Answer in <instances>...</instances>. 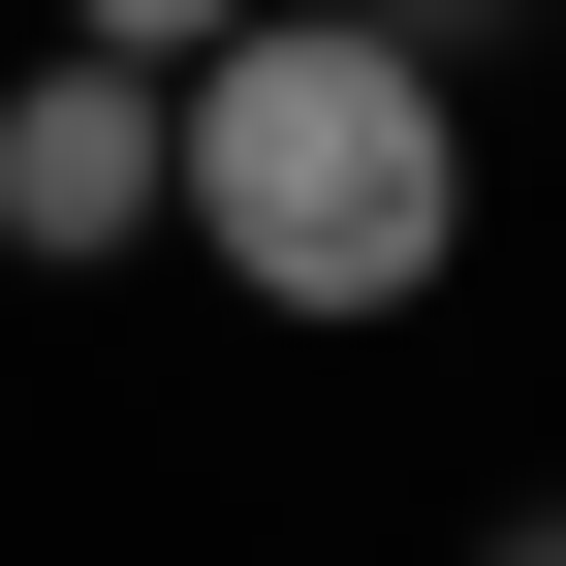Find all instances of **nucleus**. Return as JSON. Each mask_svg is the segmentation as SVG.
<instances>
[{"mask_svg":"<svg viewBox=\"0 0 566 566\" xmlns=\"http://www.w3.org/2000/svg\"><path fill=\"white\" fill-rule=\"evenodd\" d=\"M252 0H63V63H126V95H158V63H221Z\"/></svg>","mask_w":566,"mask_h":566,"instance_id":"7ed1b4c3","label":"nucleus"},{"mask_svg":"<svg viewBox=\"0 0 566 566\" xmlns=\"http://www.w3.org/2000/svg\"><path fill=\"white\" fill-rule=\"evenodd\" d=\"M504 566H566V504H535V535H504Z\"/></svg>","mask_w":566,"mask_h":566,"instance_id":"20e7f679","label":"nucleus"},{"mask_svg":"<svg viewBox=\"0 0 566 566\" xmlns=\"http://www.w3.org/2000/svg\"><path fill=\"white\" fill-rule=\"evenodd\" d=\"M158 252H221L252 315H441L472 283V95L346 0H252L221 63H158Z\"/></svg>","mask_w":566,"mask_h":566,"instance_id":"f257e3e1","label":"nucleus"},{"mask_svg":"<svg viewBox=\"0 0 566 566\" xmlns=\"http://www.w3.org/2000/svg\"><path fill=\"white\" fill-rule=\"evenodd\" d=\"M0 252L32 283L158 252V95H126V63H0Z\"/></svg>","mask_w":566,"mask_h":566,"instance_id":"f03ea898","label":"nucleus"}]
</instances>
